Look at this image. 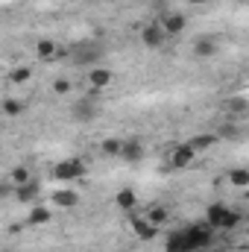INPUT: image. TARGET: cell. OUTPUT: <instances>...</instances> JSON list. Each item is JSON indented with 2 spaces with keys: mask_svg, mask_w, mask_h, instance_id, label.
Wrapping results in <instances>:
<instances>
[{
  "mask_svg": "<svg viewBox=\"0 0 249 252\" xmlns=\"http://www.w3.org/2000/svg\"><path fill=\"white\" fill-rule=\"evenodd\" d=\"M129 226H132V232H135L141 241H153V238H156V226H153L147 217H135V214H132V217H129Z\"/></svg>",
  "mask_w": 249,
  "mask_h": 252,
  "instance_id": "9",
  "label": "cell"
},
{
  "mask_svg": "<svg viewBox=\"0 0 249 252\" xmlns=\"http://www.w3.org/2000/svg\"><path fill=\"white\" fill-rule=\"evenodd\" d=\"M187 3H193V6H199V3H208V0H187Z\"/></svg>",
  "mask_w": 249,
  "mask_h": 252,
  "instance_id": "30",
  "label": "cell"
},
{
  "mask_svg": "<svg viewBox=\"0 0 249 252\" xmlns=\"http://www.w3.org/2000/svg\"><path fill=\"white\" fill-rule=\"evenodd\" d=\"M85 173V161L82 158H64L59 161L56 167H53V176L59 179V182H73V179H79Z\"/></svg>",
  "mask_w": 249,
  "mask_h": 252,
  "instance_id": "3",
  "label": "cell"
},
{
  "mask_svg": "<svg viewBox=\"0 0 249 252\" xmlns=\"http://www.w3.org/2000/svg\"><path fill=\"white\" fill-rule=\"evenodd\" d=\"M30 223H32V226H44V223H50V208L35 205V208L30 211Z\"/></svg>",
  "mask_w": 249,
  "mask_h": 252,
  "instance_id": "20",
  "label": "cell"
},
{
  "mask_svg": "<svg viewBox=\"0 0 249 252\" xmlns=\"http://www.w3.org/2000/svg\"><path fill=\"white\" fill-rule=\"evenodd\" d=\"M27 179H32L27 167H15V170H12V188H15V185H24Z\"/></svg>",
  "mask_w": 249,
  "mask_h": 252,
  "instance_id": "24",
  "label": "cell"
},
{
  "mask_svg": "<svg viewBox=\"0 0 249 252\" xmlns=\"http://www.w3.org/2000/svg\"><path fill=\"white\" fill-rule=\"evenodd\" d=\"M121 144L124 141H118V138H106L103 141V153L106 156H121Z\"/></svg>",
  "mask_w": 249,
  "mask_h": 252,
  "instance_id": "23",
  "label": "cell"
},
{
  "mask_svg": "<svg viewBox=\"0 0 249 252\" xmlns=\"http://www.w3.org/2000/svg\"><path fill=\"white\" fill-rule=\"evenodd\" d=\"M0 252H9V250H0Z\"/></svg>",
  "mask_w": 249,
  "mask_h": 252,
  "instance_id": "31",
  "label": "cell"
},
{
  "mask_svg": "<svg viewBox=\"0 0 249 252\" xmlns=\"http://www.w3.org/2000/svg\"><path fill=\"white\" fill-rule=\"evenodd\" d=\"M121 156L126 161H141L144 158V144L141 141H124L121 144Z\"/></svg>",
  "mask_w": 249,
  "mask_h": 252,
  "instance_id": "14",
  "label": "cell"
},
{
  "mask_svg": "<svg viewBox=\"0 0 249 252\" xmlns=\"http://www.w3.org/2000/svg\"><path fill=\"white\" fill-rule=\"evenodd\" d=\"M147 220H150V223L158 229L161 223H167V208H161V205H153V208L147 211Z\"/></svg>",
  "mask_w": 249,
  "mask_h": 252,
  "instance_id": "21",
  "label": "cell"
},
{
  "mask_svg": "<svg viewBox=\"0 0 249 252\" xmlns=\"http://www.w3.org/2000/svg\"><path fill=\"white\" fill-rule=\"evenodd\" d=\"M35 53H38V59H47V62L59 56V50H56V44H53L50 38H41V41L35 44Z\"/></svg>",
  "mask_w": 249,
  "mask_h": 252,
  "instance_id": "18",
  "label": "cell"
},
{
  "mask_svg": "<svg viewBox=\"0 0 249 252\" xmlns=\"http://www.w3.org/2000/svg\"><path fill=\"white\" fill-rule=\"evenodd\" d=\"M217 141H220V138H217L214 132H205V135H196V138H190V141H187V147H190L193 153H202V150H211Z\"/></svg>",
  "mask_w": 249,
  "mask_h": 252,
  "instance_id": "13",
  "label": "cell"
},
{
  "mask_svg": "<svg viewBox=\"0 0 249 252\" xmlns=\"http://www.w3.org/2000/svg\"><path fill=\"white\" fill-rule=\"evenodd\" d=\"M3 112L6 115H21L24 112V103L21 100H3Z\"/></svg>",
  "mask_w": 249,
  "mask_h": 252,
  "instance_id": "26",
  "label": "cell"
},
{
  "mask_svg": "<svg viewBox=\"0 0 249 252\" xmlns=\"http://www.w3.org/2000/svg\"><path fill=\"white\" fill-rule=\"evenodd\" d=\"M193 56L196 59H211V56H217V41L214 38H196L193 41Z\"/></svg>",
  "mask_w": 249,
  "mask_h": 252,
  "instance_id": "11",
  "label": "cell"
},
{
  "mask_svg": "<svg viewBox=\"0 0 249 252\" xmlns=\"http://www.w3.org/2000/svg\"><path fill=\"white\" fill-rule=\"evenodd\" d=\"M70 115H73V121L88 124V121H94V118L100 115V103H97L94 97H82V100H76V103L70 106Z\"/></svg>",
  "mask_w": 249,
  "mask_h": 252,
  "instance_id": "4",
  "label": "cell"
},
{
  "mask_svg": "<svg viewBox=\"0 0 249 252\" xmlns=\"http://www.w3.org/2000/svg\"><path fill=\"white\" fill-rule=\"evenodd\" d=\"M53 91H56V94H67V91H70V82H67V79H56V82H53Z\"/></svg>",
  "mask_w": 249,
  "mask_h": 252,
  "instance_id": "27",
  "label": "cell"
},
{
  "mask_svg": "<svg viewBox=\"0 0 249 252\" xmlns=\"http://www.w3.org/2000/svg\"><path fill=\"white\" fill-rule=\"evenodd\" d=\"M241 220H244V214L235 211V208H229L226 202H214V205H208V211H205V223H208L211 229L232 232V229L241 226Z\"/></svg>",
  "mask_w": 249,
  "mask_h": 252,
  "instance_id": "2",
  "label": "cell"
},
{
  "mask_svg": "<svg viewBox=\"0 0 249 252\" xmlns=\"http://www.w3.org/2000/svg\"><path fill=\"white\" fill-rule=\"evenodd\" d=\"M214 135H217V138H226V141H238V138H241V129L235 124H223Z\"/></svg>",
  "mask_w": 249,
  "mask_h": 252,
  "instance_id": "22",
  "label": "cell"
},
{
  "mask_svg": "<svg viewBox=\"0 0 249 252\" xmlns=\"http://www.w3.org/2000/svg\"><path fill=\"white\" fill-rule=\"evenodd\" d=\"M196 252H223V250H214V247H205V250H196Z\"/></svg>",
  "mask_w": 249,
  "mask_h": 252,
  "instance_id": "29",
  "label": "cell"
},
{
  "mask_svg": "<svg viewBox=\"0 0 249 252\" xmlns=\"http://www.w3.org/2000/svg\"><path fill=\"white\" fill-rule=\"evenodd\" d=\"M73 53H76V56H73L76 64H94V62L103 59V50H100V47H76Z\"/></svg>",
  "mask_w": 249,
  "mask_h": 252,
  "instance_id": "12",
  "label": "cell"
},
{
  "mask_svg": "<svg viewBox=\"0 0 249 252\" xmlns=\"http://www.w3.org/2000/svg\"><path fill=\"white\" fill-rule=\"evenodd\" d=\"M164 32H161V27L158 24H150V27H144L141 30V41H144V47H150V50H161L164 47Z\"/></svg>",
  "mask_w": 249,
  "mask_h": 252,
  "instance_id": "6",
  "label": "cell"
},
{
  "mask_svg": "<svg viewBox=\"0 0 249 252\" xmlns=\"http://www.w3.org/2000/svg\"><path fill=\"white\" fill-rule=\"evenodd\" d=\"M115 202H118V208L132 211V208L138 205V196H135V190H132V188H121V190H118V196H115Z\"/></svg>",
  "mask_w": 249,
  "mask_h": 252,
  "instance_id": "15",
  "label": "cell"
},
{
  "mask_svg": "<svg viewBox=\"0 0 249 252\" xmlns=\"http://www.w3.org/2000/svg\"><path fill=\"white\" fill-rule=\"evenodd\" d=\"M30 76H32V70H30V67H15V70H12V76H9V79H12V82H18V85H21V82H27V79H30Z\"/></svg>",
  "mask_w": 249,
  "mask_h": 252,
  "instance_id": "25",
  "label": "cell"
},
{
  "mask_svg": "<svg viewBox=\"0 0 249 252\" xmlns=\"http://www.w3.org/2000/svg\"><path fill=\"white\" fill-rule=\"evenodd\" d=\"M229 182H232L235 188H249V170L247 167H235V170H229Z\"/></svg>",
  "mask_w": 249,
  "mask_h": 252,
  "instance_id": "19",
  "label": "cell"
},
{
  "mask_svg": "<svg viewBox=\"0 0 249 252\" xmlns=\"http://www.w3.org/2000/svg\"><path fill=\"white\" fill-rule=\"evenodd\" d=\"M9 193H12V188H9V185H0V199H3V196H9Z\"/></svg>",
  "mask_w": 249,
  "mask_h": 252,
  "instance_id": "28",
  "label": "cell"
},
{
  "mask_svg": "<svg viewBox=\"0 0 249 252\" xmlns=\"http://www.w3.org/2000/svg\"><path fill=\"white\" fill-rule=\"evenodd\" d=\"M53 202H56V205H59V208H73V205H76V202H79V193H76V190H56V193H53Z\"/></svg>",
  "mask_w": 249,
  "mask_h": 252,
  "instance_id": "16",
  "label": "cell"
},
{
  "mask_svg": "<svg viewBox=\"0 0 249 252\" xmlns=\"http://www.w3.org/2000/svg\"><path fill=\"white\" fill-rule=\"evenodd\" d=\"M205 247H214V229L208 223H190L185 229H176L167 235V252H196L205 250Z\"/></svg>",
  "mask_w": 249,
  "mask_h": 252,
  "instance_id": "1",
  "label": "cell"
},
{
  "mask_svg": "<svg viewBox=\"0 0 249 252\" xmlns=\"http://www.w3.org/2000/svg\"><path fill=\"white\" fill-rule=\"evenodd\" d=\"M185 24H187V18L182 15V12H164L158 27H161L164 35H179V32L185 30Z\"/></svg>",
  "mask_w": 249,
  "mask_h": 252,
  "instance_id": "5",
  "label": "cell"
},
{
  "mask_svg": "<svg viewBox=\"0 0 249 252\" xmlns=\"http://www.w3.org/2000/svg\"><path fill=\"white\" fill-rule=\"evenodd\" d=\"M193 158H196V153H193L187 144H179V147H173V153H170V167H176V170L190 167Z\"/></svg>",
  "mask_w": 249,
  "mask_h": 252,
  "instance_id": "7",
  "label": "cell"
},
{
  "mask_svg": "<svg viewBox=\"0 0 249 252\" xmlns=\"http://www.w3.org/2000/svg\"><path fill=\"white\" fill-rule=\"evenodd\" d=\"M226 112H229V115H238V118H244V115L249 112L247 97H229V100H226Z\"/></svg>",
  "mask_w": 249,
  "mask_h": 252,
  "instance_id": "17",
  "label": "cell"
},
{
  "mask_svg": "<svg viewBox=\"0 0 249 252\" xmlns=\"http://www.w3.org/2000/svg\"><path fill=\"white\" fill-rule=\"evenodd\" d=\"M12 193H15V199H21V202H32V199H38V193H41V182H38V179H27L24 185H15Z\"/></svg>",
  "mask_w": 249,
  "mask_h": 252,
  "instance_id": "8",
  "label": "cell"
},
{
  "mask_svg": "<svg viewBox=\"0 0 249 252\" xmlns=\"http://www.w3.org/2000/svg\"><path fill=\"white\" fill-rule=\"evenodd\" d=\"M112 79H115V73H112L109 67H91V70H88V82H91L97 91H100V88H109Z\"/></svg>",
  "mask_w": 249,
  "mask_h": 252,
  "instance_id": "10",
  "label": "cell"
}]
</instances>
